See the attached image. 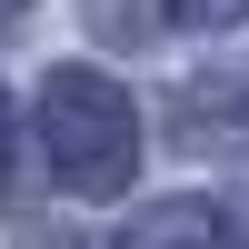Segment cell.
Returning <instances> with one entry per match:
<instances>
[{"label":"cell","mask_w":249,"mask_h":249,"mask_svg":"<svg viewBox=\"0 0 249 249\" xmlns=\"http://www.w3.org/2000/svg\"><path fill=\"white\" fill-rule=\"evenodd\" d=\"M40 160H50L70 190H120L130 160H140L130 90H110L100 70H50L40 80Z\"/></svg>","instance_id":"obj_1"},{"label":"cell","mask_w":249,"mask_h":249,"mask_svg":"<svg viewBox=\"0 0 249 249\" xmlns=\"http://www.w3.org/2000/svg\"><path fill=\"white\" fill-rule=\"evenodd\" d=\"M190 140H249V70L190 100Z\"/></svg>","instance_id":"obj_2"},{"label":"cell","mask_w":249,"mask_h":249,"mask_svg":"<svg viewBox=\"0 0 249 249\" xmlns=\"http://www.w3.org/2000/svg\"><path fill=\"white\" fill-rule=\"evenodd\" d=\"M130 249H219V219L210 210H160V219H140Z\"/></svg>","instance_id":"obj_3"},{"label":"cell","mask_w":249,"mask_h":249,"mask_svg":"<svg viewBox=\"0 0 249 249\" xmlns=\"http://www.w3.org/2000/svg\"><path fill=\"white\" fill-rule=\"evenodd\" d=\"M160 10H170L179 30H219V20H239L249 0H160Z\"/></svg>","instance_id":"obj_4"},{"label":"cell","mask_w":249,"mask_h":249,"mask_svg":"<svg viewBox=\"0 0 249 249\" xmlns=\"http://www.w3.org/2000/svg\"><path fill=\"white\" fill-rule=\"evenodd\" d=\"M0 179H10V110H0Z\"/></svg>","instance_id":"obj_5"},{"label":"cell","mask_w":249,"mask_h":249,"mask_svg":"<svg viewBox=\"0 0 249 249\" xmlns=\"http://www.w3.org/2000/svg\"><path fill=\"white\" fill-rule=\"evenodd\" d=\"M0 10H20V0H0Z\"/></svg>","instance_id":"obj_6"}]
</instances>
